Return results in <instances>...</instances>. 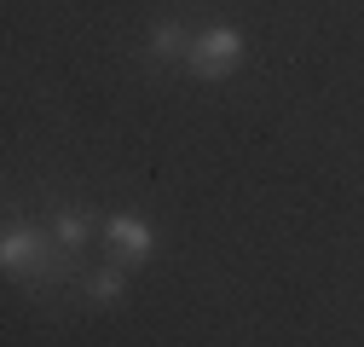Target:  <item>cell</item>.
<instances>
[{"mask_svg": "<svg viewBox=\"0 0 364 347\" xmlns=\"http://www.w3.org/2000/svg\"><path fill=\"white\" fill-rule=\"evenodd\" d=\"M105 237H110V249L122 255V267H145V260L156 255V232H151L145 214H110V220H105Z\"/></svg>", "mask_w": 364, "mask_h": 347, "instance_id": "obj_2", "label": "cell"}, {"mask_svg": "<svg viewBox=\"0 0 364 347\" xmlns=\"http://www.w3.org/2000/svg\"><path fill=\"white\" fill-rule=\"evenodd\" d=\"M93 301H116L122 289H127V267H99V272H87V284H81Z\"/></svg>", "mask_w": 364, "mask_h": 347, "instance_id": "obj_6", "label": "cell"}, {"mask_svg": "<svg viewBox=\"0 0 364 347\" xmlns=\"http://www.w3.org/2000/svg\"><path fill=\"white\" fill-rule=\"evenodd\" d=\"M0 267H6L12 278H29L47 267V237H41L35 226H6V237H0Z\"/></svg>", "mask_w": 364, "mask_h": 347, "instance_id": "obj_3", "label": "cell"}, {"mask_svg": "<svg viewBox=\"0 0 364 347\" xmlns=\"http://www.w3.org/2000/svg\"><path fill=\"white\" fill-rule=\"evenodd\" d=\"M186 64H191V75H203V81H225V75L243 64V29H237V23H208V29H197L191 47H186Z\"/></svg>", "mask_w": 364, "mask_h": 347, "instance_id": "obj_1", "label": "cell"}, {"mask_svg": "<svg viewBox=\"0 0 364 347\" xmlns=\"http://www.w3.org/2000/svg\"><path fill=\"white\" fill-rule=\"evenodd\" d=\"M145 47H151V58H179V53L191 47V35L179 29L173 18H156V23H151V41H145Z\"/></svg>", "mask_w": 364, "mask_h": 347, "instance_id": "obj_4", "label": "cell"}, {"mask_svg": "<svg viewBox=\"0 0 364 347\" xmlns=\"http://www.w3.org/2000/svg\"><path fill=\"white\" fill-rule=\"evenodd\" d=\"M53 237H58V249H81L87 237H93V214L87 208H64L53 220Z\"/></svg>", "mask_w": 364, "mask_h": 347, "instance_id": "obj_5", "label": "cell"}]
</instances>
